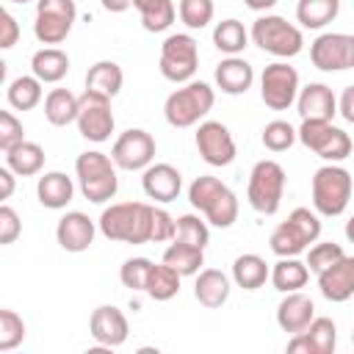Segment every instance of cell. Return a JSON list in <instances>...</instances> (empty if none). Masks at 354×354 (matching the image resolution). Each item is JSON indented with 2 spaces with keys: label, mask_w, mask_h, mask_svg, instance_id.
Segmentation results:
<instances>
[{
  "label": "cell",
  "mask_w": 354,
  "mask_h": 354,
  "mask_svg": "<svg viewBox=\"0 0 354 354\" xmlns=\"http://www.w3.org/2000/svg\"><path fill=\"white\" fill-rule=\"evenodd\" d=\"M152 207L147 202H116L100 213V232L119 243H149L152 241Z\"/></svg>",
  "instance_id": "obj_1"
},
{
  "label": "cell",
  "mask_w": 354,
  "mask_h": 354,
  "mask_svg": "<svg viewBox=\"0 0 354 354\" xmlns=\"http://www.w3.org/2000/svg\"><path fill=\"white\" fill-rule=\"evenodd\" d=\"M188 202L207 218V224L227 230L238 221V196L218 177L202 174L188 185Z\"/></svg>",
  "instance_id": "obj_2"
},
{
  "label": "cell",
  "mask_w": 354,
  "mask_h": 354,
  "mask_svg": "<svg viewBox=\"0 0 354 354\" xmlns=\"http://www.w3.org/2000/svg\"><path fill=\"white\" fill-rule=\"evenodd\" d=\"M116 169L119 166L113 163V158H108L100 149L80 152L77 160H75V174H77V183H80V194L94 205L111 202L119 191Z\"/></svg>",
  "instance_id": "obj_3"
},
{
  "label": "cell",
  "mask_w": 354,
  "mask_h": 354,
  "mask_svg": "<svg viewBox=\"0 0 354 354\" xmlns=\"http://www.w3.org/2000/svg\"><path fill=\"white\" fill-rule=\"evenodd\" d=\"M216 102V91L205 80H188L180 88H174L163 102V116L171 127H194L199 124Z\"/></svg>",
  "instance_id": "obj_4"
},
{
  "label": "cell",
  "mask_w": 354,
  "mask_h": 354,
  "mask_svg": "<svg viewBox=\"0 0 354 354\" xmlns=\"http://www.w3.org/2000/svg\"><path fill=\"white\" fill-rule=\"evenodd\" d=\"M351 188H354V180L343 166L326 163V166L315 169V174H313V207H315V213H321L326 218L340 216L348 207Z\"/></svg>",
  "instance_id": "obj_5"
},
{
  "label": "cell",
  "mask_w": 354,
  "mask_h": 354,
  "mask_svg": "<svg viewBox=\"0 0 354 354\" xmlns=\"http://www.w3.org/2000/svg\"><path fill=\"white\" fill-rule=\"evenodd\" d=\"M249 36H252V41L263 53H271L277 58H293L304 47L301 28H296L293 22H288L279 14H263V17H257L252 22Z\"/></svg>",
  "instance_id": "obj_6"
},
{
  "label": "cell",
  "mask_w": 354,
  "mask_h": 354,
  "mask_svg": "<svg viewBox=\"0 0 354 354\" xmlns=\"http://www.w3.org/2000/svg\"><path fill=\"white\" fill-rule=\"evenodd\" d=\"M285 169L277 160H257L249 171V185H246V199L249 205L263 213V216H274L282 205L285 196Z\"/></svg>",
  "instance_id": "obj_7"
},
{
  "label": "cell",
  "mask_w": 354,
  "mask_h": 354,
  "mask_svg": "<svg viewBox=\"0 0 354 354\" xmlns=\"http://www.w3.org/2000/svg\"><path fill=\"white\" fill-rule=\"evenodd\" d=\"M299 141L315 152L318 158H324L326 163H340L351 155V136L340 127H335L332 122H324V119H301L299 124Z\"/></svg>",
  "instance_id": "obj_8"
},
{
  "label": "cell",
  "mask_w": 354,
  "mask_h": 354,
  "mask_svg": "<svg viewBox=\"0 0 354 354\" xmlns=\"http://www.w3.org/2000/svg\"><path fill=\"white\" fill-rule=\"evenodd\" d=\"M199 66V44L191 33H171L160 44V61L158 69L171 83H188L194 80Z\"/></svg>",
  "instance_id": "obj_9"
},
{
  "label": "cell",
  "mask_w": 354,
  "mask_h": 354,
  "mask_svg": "<svg viewBox=\"0 0 354 354\" xmlns=\"http://www.w3.org/2000/svg\"><path fill=\"white\" fill-rule=\"evenodd\" d=\"M77 19V6L75 0H36V22H33V36L41 44H61Z\"/></svg>",
  "instance_id": "obj_10"
},
{
  "label": "cell",
  "mask_w": 354,
  "mask_h": 354,
  "mask_svg": "<svg viewBox=\"0 0 354 354\" xmlns=\"http://www.w3.org/2000/svg\"><path fill=\"white\" fill-rule=\"evenodd\" d=\"M75 124H77V133L86 141H94V144L108 141L113 127H116V119H113V111H111V97L86 88L80 94V108H77Z\"/></svg>",
  "instance_id": "obj_11"
},
{
  "label": "cell",
  "mask_w": 354,
  "mask_h": 354,
  "mask_svg": "<svg viewBox=\"0 0 354 354\" xmlns=\"http://www.w3.org/2000/svg\"><path fill=\"white\" fill-rule=\"evenodd\" d=\"M299 72L288 61H274L260 75V97L271 111H288L299 97Z\"/></svg>",
  "instance_id": "obj_12"
},
{
  "label": "cell",
  "mask_w": 354,
  "mask_h": 354,
  "mask_svg": "<svg viewBox=\"0 0 354 354\" xmlns=\"http://www.w3.org/2000/svg\"><path fill=\"white\" fill-rule=\"evenodd\" d=\"M310 61L321 72L354 69V36L351 33H321L310 44Z\"/></svg>",
  "instance_id": "obj_13"
},
{
  "label": "cell",
  "mask_w": 354,
  "mask_h": 354,
  "mask_svg": "<svg viewBox=\"0 0 354 354\" xmlns=\"http://www.w3.org/2000/svg\"><path fill=\"white\" fill-rule=\"evenodd\" d=\"M111 158L124 171H144L155 160V138L141 127H130L113 141Z\"/></svg>",
  "instance_id": "obj_14"
},
{
  "label": "cell",
  "mask_w": 354,
  "mask_h": 354,
  "mask_svg": "<svg viewBox=\"0 0 354 354\" xmlns=\"http://www.w3.org/2000/svg\"><path fill=\"white\" fill-rule=\"evenodd\" d=\"M194 141H196V149H199L202 160L210 163V166H230L238 155L232 133L227 130V124H221L216 119L199 122Z\"/></svg>",
  "instance_id": "obj_15"
},
{
  "label": "cell",
  "mask_w": 354,
  "mask_h": 354,
  "mask_svg": "<svg viewBox=\"0 0 354 354\" xmlns=\"http://www.w3.org/2000/svg\"><path fill=\"white\" fill-rule=\"evenodd\" d=\"M88 332H91V337H94L97 346H102V348H116V346H122V343L127 340L130 324H127V315H124L119 307H113V304H100V307L91 313V318H88Z\"/></svg>",
  "instance_id": "obj_16"
},
{
  "label": "cell",
  "mask_w": 354,
  "mask_h": 354,
  "mask_svg": "<svg viewBox=\"0 0 354 354\" xmlns=\"http://www.w3.org/2000/svg\"><path fill=\"white\" fill-rule=\"evenodd\" d=\"M97 227L86 213L80 210H69L58 218L55 224V241L64 252H72V254H80L86 252L91 243H94V235H97Z\"/></svg>",
  "instance_id": "obj_17"
},
{
  "label": "cell",
  "mask_w": 354,
  "mask_h": 354,
  "mask_svg": "<svg viewBox=\"0 0 354 354\" xmlns=\"http://www.w3.org/2000/svg\"><path fill=\"white\" fill-rule=\"evenodd\" d=\"M318 290L326 301H348L354 296V257L343 254L337 263L318 274Z\"/></svg>",
  "instance_id": "obj_18"
},
{
  "label": "cell",
  "mask_w": 354,
  "mask_h": 354,
  "mask_svg": "<svg viewBox=\"0 0 354 354\" xmlns=\"http://www.w3.org/2000/svg\"><path fill=\"white\" fill-rule=\"evenodd\" d=\"M141 188L155 202H174L183 188V174L171 163H149L141 174Z\"/></svg>",
  "instance_id": "obj_19"
},
{
  "label": "cell",
  "mask_w": 354,
  "mask_h": 354,
  "mask_svg": "<svg viewBox=\"0 0 354 354\" xmlns=\"http://www.w3.org/2000/svg\"><path fill=\"white\" fill-rule=\"evenodd\" d=\"M296 111L301 119H324L332 122L337 113V97L326 83H307L299 88Z\"/></svg>",
  "instance_id": "obj_20"
},
{
  "label": "cell",
  "mask_w": 354,
  "mask_h": 354,
  "mask_svg": "<svg viewBox=\"0 0 354 354\" xmlns=\"http://www.w3.org/2000/svg\"><path fill=\"white\" fill-rule=\"evenodd\" d=\"M313 318H315V304L301 290L285 293V299L277 304V324H279L282 332L299 335V332H304L310 326Z\"/></svg>",
  "instance_id": "obj_21"
},
{
  "label": "cell",
  "mask_w": 354,
  "mask_h": 354,
  "mask_svg": "<svg viewBox=\"0 0 354 354\" xmlns=\"http://www.w3.org/2000/svg\"><path fill=\"white\" fill-rule=\"evenodd\" d=\"M213 77H216V86L224 91V94H246L249 88H252V83H254V69H252V64L246 61V58H241V55H227L218 66H216V72H213Z\"/></svg>",
  "instance_id": "obj_22"
},
{
  "label": "cell",
  "mask_w": 354,
  "mask_h": 354,
  "mask_svg": "<svg viewBox=\"0 0 354 354\" xmlns=\"http://www.w3.org/2000/svg\"><path fill=\"white\" fill-rule=\"evenodd\" d=\"M230 277L218 268H202L196 274V282H194V296L202 307L207 310H218L227 299H230Z\"/></svg>",
  "instance_id": "obj_23"
},
{
  "label": "cell",
  "mask_w": 354,
  "mask_h": 354,
  "mask_svg": "<svg viewBox=\"0 0 354 354\" xmlns=\"http://www.w3.org/2000/svg\"><path fill=\"white\" fill-rule=\"evenodd\" d=\"M36 196L44 207L50 210H61L72 202L75 196V183L72 177H66L64 171H44L36 183Z\"/></svg>",
  "instance_id": "obj_24"
},
{
  "label": "cell",
  "mask_w": 354,
  "mask_h": 354,
  "mask_svg": "<svg viewBox=\"0 0 354 354\" xmlns=\"http://www.w3.org/2000/svg\"><path fill=\"white\" fill-rule=\"evenodd\" d=\"M266 279H271V266L254 254V252H246V254H238L235 263H232V282L243 290H257L266 285Z\"/></svg>",
  "instance_id": "obj_25"
},
{
  "label": "cell",
  "mask_w": 354,
  "mask_h": 354,
  "mask_svg": "<svg viewBox=\"0 0 354 354\" xmlns=\"http://www.w3.org/2000/svg\"><path fill=\"white\" fill-rule=\"evenodd\" d=\"M30 72L41 83H58L69 72V55L61 47H41L30 55Z\"/></svg>",
  "instance_id": "obj_26"
},
{
  "label": "cell",
  "mask_w": 354,
  "mask_h": 354,
  "mask_svg": "<svg viewBox=\"0 0 354 354\" xmlns=\"http://www.w3.org/2000/svg\"><path fill=\"white\" fill-rule=\"evenodd\" d=\"M6 155V166L17 174V177H33L44 169V149L36 141H19L17 147H11Z\"/></svg>",
  "instance_id": "obj_27"
},
{
  "label": "cell",
  "mask_w": 354,
  "mask_h": 354,
  "mask_svg": "<svg viewBox=\"0 0 354 354\" xmlns=\"http://www.w3.org/2000/svg\"><path fill=\"white\" fill-rule=\"evenodd\" d=\"M310 279V266L301 263L299 257H279L274 266H271V285L279 290V293H293V290H301Z\"/></svg>",
  "instance_id": "obj_28"
},
{
  "label": "cell",
  "mask_w": 354,
  "mask_h": 354,
  "mask_svg": "<svg viewBox=\"0 0 354 354\" xmlns=\"http://www.w3.org/2000/svg\"><path fill=\"white\" fill-rule=\"evenodd\" d=\"M163 263L171 266L180 277H194L205 266V249H199L194 243H185V241H171L163 252Z\"/></svg>",
  "instance_id": "obj_29"
},
{
  "label": "cell",
  "mask_w": 354,
  "mask_h": 354,
  "mask_svg": "<svg viewBox=\"0 0 354 354\" xmlns=\"http://www.w3.org/2000/svg\"><path fill=\"white\" fill-rule=\"evenodd\" d=\"M122 86H124V72H122V66L116 61H97L86 72V88L100 91V94H105L111 100L122 91Z\"/></svg>",
  "instance_id": "obj_30"
},
{
  "label": "cell",
  "mask_w": 354,
  "mask_h": 354,
  "mask_svg": "<svg viewBox=\"0 0 354 354\" xmlns=\"http://www.w3.org/2000/svg\"><path fill=\"white\" fill-rule=\"evenodd\" d=\"M268 246H271V252L277 257H299L301 252L310 249V241H307V235L290 218H285V221H279L274 227V232L268 238Z\"/></svg>",
  "instance_id": "obj_31"
},
{
  "label": "cell",
  "mask_w": 354,
  "mask_h": 354,
  "mask_svg": "<svg viewBox=\"0 0 354 354\" xmlns=\"http://www.w3.org/2000/svg\"><path fill=\"white\" fill-rule=\"evenodd\" d=\"M133 8L138 11L144 30L149 33H163L177 17L174 0H133Z\"/></svg>",
  "instance_id": "obj_32"
},
{
  "label": "cell",
  "mask_w": 354,
  "mask_h": 354,
  "mask_svg": "<svg viewBox=\"0 0 354 354\" xmlns=\"http://www.w3.org/2000/svg\"><path fill=\"white\" fill-rule=\"evenodd\" d=\"M77 108H80V97H75L69 88H53L44 97V119L55 127H66L77 119Z\"/></svg>",
  "instance_id": "obj_33"
},
{
  "label": "cell",
  "mask_w": 354,
  "mask_h": 354,
  "mask_svg": "<svg viewBox=\"0 0 354 354\" xmlns=\"http://www.w3.org/2000/svg\"><path fill=\"white\" fill-rule=\"evenodd\" d=\"M340 14V0H299L296 3V19L301 28L318 30L329 22H335Z\"/></svg>",
  "instance_id": "obj_34"
},
{
  "label": "cell",
  "mask_w": 354,
  "mask_h": 354,
  "mask_svg": "<svg viewBox=\"0 0 354 354\" xmlns=\"http://www.w3.org/2000/svg\"><path fill=\"white\" fill-rule=\"evenodd\" d=\"M41 86H44V83H41L36 75H19V77H14V80L8 83L6 100H8V105L17 108V111H30V108H36V105L41 102V97H44Z\"/></svg>",
  "instance_id": "obj_35"
},
{
  "label": "cell",
  "mask_w": 354,
  "mask_h": 354,
  "mask_svg": "<svg viewBox=\"0 0 354 354\" xmlns=\"http://www.w3.org/2000/svg\"><path fill=\"white\" fill-rule=\"evenodd\" d=\"M249 30L243 28V22L241 19H221L216 28H213V44H216V50L218 53H224V55H241L243 53V47L249 44Z\"/></svg>",
  "instance_id": "obj_36"
},
{
  "label": "cell",
  "mask_w": 354,
  "mask_h": 354,
  "mask_svg": "<svg viewBox=\"0 0 354 354\" xmlns=\"http://www.w3.org/2000/svg\"><path fill=\"white\" fill-rule=\"evenodd\" d=\"M180 274L171 268V266H166L163 260L160 263H155L152 266V271H149V282H147V296L149 299H155V301H169V299H174L177 293H180Z\"/></svg>",
  "instance_id": "obj_37"
},
{
  "label": "cell",
  "mask_w": 354,
  "mask_h": 354,
  "mask_svg": "<svg viewBox=\"0 0 354 354\" xmlns=\"http://www.w3.org/2000/svg\"><path fill=\"white\" fill-rule=\"evenodd\" d=\"M213 14H216L213 0H180V6H177L180 22H183L185 28H191V30L207 28L210 19H213Z\"/></svg>",
  "instance_id": "obj_38"
},
{
  "label": "cell",
  "mask_w": 354,
  "mask_h": 354,
  "mask_svg": "<svg viewBox=\"0 0 354 354\" xmlns=\"http://www.w3.org/2000/svg\"><path fill=\"white\" fill-rule=\"evenodd\" d=\"M263 147L266 149H271V152H285V149H290L293 144H296V138H299V133H296V127L290 124V122H285V119H274V122H268L266 127H263Z\"/></svg>",
  "instance_id": "obj_39"
},
{
  "label": "cell",
  "mask_w": 354,
  "mask_h": 354,
  "mask_svg": "<svg viewBox=\"0 0 354 354\" xmlns=\"http://www.w3.org/2000/svg\"><path fill=\"white\" fill-rule=\"evenodd\" d=\"M171 241H185V243H194L199 249L207 246L210 241V230H207V221H202L196 213H185L177 218V227H174V238Z\"/></svg>",
  "instance_id": "obj_40"
},
{
  "label": "cell",
  "mask_w": 354,
  "mask_h": 354,
  "mask_svg": "<svg viewBox=\"0 0 354 354\" xmlns=\"http://www.w3.org/2000/svg\"><path fill=\"white\" fill-rule=\"evenodd\" d=\"M304 332H307V337L313 340V346H315L318 354H332V351L337 348V326H335L332 318L315 315Z\"/></svg>",
  "instance_id": "obj_41"
},
{
  "label": "cell",
  "mask_w": 354,
  "mask_h": 354,
  "mask_svg": "<svg viewBox=\"0 0 354 354\" xmlns=\"http://www.w3.org/2000/svg\"><path fill=\"white\" fill-rule=\"evenodd\" d=\"M152 260L149 257H127L119 268V279L124 288L130 290H147V282H149V271H152Z\"/></svg>",
  "instance_id": "obj_42"
},
{
  "label": "cell",
  "mask_w": 354,
  "mask_h": 354,
  "mask_svg": "<svg viewBox=\"0 0 354 354\" xmlns=\"http://www.w3.org/2000/svg\"><path fill=\"white\" fill-rule=\"evenodd\" d=\"M343 254H346V252H343L340 243H335V241H315V246L307 249V260H304V263L310 266V271L321 274L324 268H329L332 263H337Z\"/></svg>",
  "instance_id": "obj_43"
},
{
  "label": "cell",
  "mask_w": 354,
  "mask_h": 354,
  "mask_svg": "<svg viewBox=\"0 0 354 354\" xmlns=\"http://www.w3.org/2000/svg\"><path fill=\"white\" fill-rule=\"evenodd\" d=\"M25 340V321L14 310H0V351H11Z\"/></svg>",
  "instance_id": "obj_44"
},
{
  "label": "cell",
  "mask_w": 354,
  "mask_h": 354,
  "mask_svg": "<svg viewBox=\"0 0 354 354\" xmlns=\"http://www.w3.org/2000/svg\"><path fill=\"white\" fill-rule=\"evenodd\" d=\"M19 141H25L22 122H19L11 111H0V149L8 152V149L17 147Z\"/></svg>",
  "instance_id": "obj_45"
},
{
  "label": "cell",
  "mask_w": 354,
  "mask_h": 354,
  "mask_svg": "<svg viewBox=\"0 0 354 354\" xmlns=\"http://www.w3.org/2000/svg\"><path fill=\"white\" fill-rule=\"evenodd\" d=\"M174 227H177V218H171L169 210L152 207V241H149V243L171 241V238H174Z\"/></svg>",
  "instance_id": "obj_46"
},
{
  "label": "cell",
  "mask_w": 354,
  "mask_h": 354,
  "mask_svg": "<svg viewBox=\"0 0 354 354\" xmlns=\"http://www.w3.org/2000/svg\"><path fill=\"white\" fill-rule=\"evenodd\" d=\"M19 232H22V221H19L17 210L11 205H3L0 207V243L3 246L14 243L19 238Z\"/></svg>",
  "instance_id": "obj_47"
},
{
  "label": "cell",
  "mask_w": 354,
  "mask_h": 354,
  "mask_svg": "<svg viewBox=\"0 0 354 354\" xmlns=\"http://www.w3.org/2000/svg\"><path fill=\"white\" fill-rule=\"evenodd\" d=\"M17 39H19V25H17V19L11 17V11H0V47L3 50H11L14 44H17Z\"/></svg>",
  "instance_id": "obj_48"
},
{
  "label": "cell",
  "mask_w": 354,
  "mask_h": 354,
  "mask_svg": "<svg viewBox=\"0 0 354 354\" xmlns=\"http://www.w3.org/2000/svg\"><path fill=\"white\" fill-rule=\"evenodd\" d=\"M337 113H340L346 122H351V124H354V83H351V86H346V88H343V94L337 97Z\"/></svg>",
  "instance_id": "obj_49"
},
{
  "label": "cell",
  "mask_w": 354,
  "mask_h": 354,
  "mask_svg": "<svg viewBox=\"0 0 354 354\" xmlns=\"http://www.w3.org/2000/svg\"><path fill=\"white\" fill-rule=\"evenodd\" d=\"M288 351H290V354H318L315 346H313V340L307 337V332L290 335V340H288Z\"/></svg>",
  "instance_id": "obj_50"
},
{
  "label": "cell",
  "mask_w": 354,
  "mask_h": 354,
  "mask_svg": "<svg viewBox=\"0 0 354 354\" xmlns=\"http://www.w3.org/2000/svg\"><path fill=\"white\" fill-rule=\"evenodd\" d=\"M14 177H17V174H14L8 166H3V169H0V183H3L0 196H3V199H8V196L14 194Z\"/></svg>",
  "instance_id": "obj_51"
},
{
  "label": "cell",
  "mask_w": 354,
  "mask_h": 354,
  "mask_svg": "<svg viewBox=\"0 0 354 354\" xmlns=\"http://www.w3.org/2000/svg\"><path fill=\"white\" fill-rule=\"evenodd\" d=\"M100 3H102V8L111 11V14H122V11H127V8L133 6V0H100Z\"/></svg>",
  "instance_id": "obj_52"
},
{
  "label": "cell",
  "mask_w": 354,
  "mask_h": 354,
  "mask_svg": "<svg viewBox=\"0 0 354 354\" xmlns=\"http://www.w3.org/2000/svg\"><path fill=\"white\" fill-rule=\"evenodd\" d=\"M252 11H268V8H274L277 6V0H243Z\"/></svg>",
  "instance_id": "obj_53"
},
{
  "label": "cell",
  "mask_w": 354,
  "mask_h": 354,
  "mask_svg": "<svg viewBox=\"0 0 354 354\" xmlns=\"http://www.w3.org/2000/svg\"><path fill=\"white\" fill-rule=\"evenodd\" d=\"M346 238H348V241L354 243V216H351V218L346 221Z\"/></svg>",
  "instance_id": "obj_54"
},
{
  "label": "cell",
  "mask_w": 354,
  "mask_h": 354,
  "mask_svg": "<svg viewBox=\"0 0 354 354\" xmlns=\"http://www.w3.org/2000/svg\"><path fill=\"white\" fill-rule=\"evenodd\" d=\"M8 3H30V0H8Z\"/></svg>",
  "instance_id": "obj_55"
},
{
  "label": "cell",
  "mask_w": 354,
  "mask_h": 354,
  "mask_svg": "<svg viewBox=\"0 0 354 354\" xmlns=\"http://www.w3.org/2000/svg\"><path fill=\"white\" fill-rule=\"evenodd\" d=\"M351 343H354V332H351Z\"/></svg>",
  "instance_id": "obj_56"
}]
</instances>
